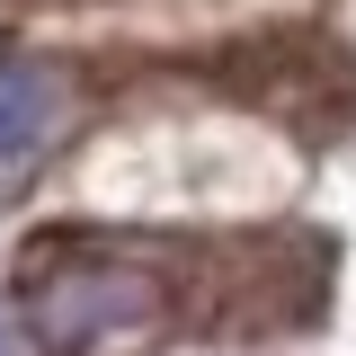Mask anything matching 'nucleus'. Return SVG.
I'll list each match as a JSON object with an SVG mask.
<instances>
[{
	"label": "nucleus",
	"instance_id": "nucleus-1",
	"mask_svg": "<svg viewBox=\"0 0 356 356\" xmlns=\"http://www.w3.org/2000/svg\"><path fill=\"white\" fill-rule=\"evenodd\" d=\"M44 116H54L44 81H36V72H18V63H0V161H18V152L44 134Z\"/></svg>",
	"mask_w": 356,
	"mask_h": 356
}]
</instances>
